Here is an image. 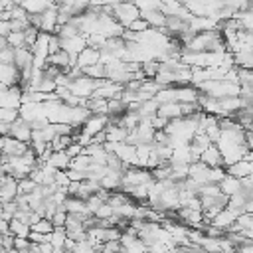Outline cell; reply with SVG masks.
<instances>
[{
	"instance_id": "6da1fadb",
	"label": "cell",
	"mask_w": 253,
	"mask_h": 253,
	"mask_svg": "<svg viewBox=\"0 0 253 253\" xmlns=\"http://www.w3.org/2000/svg\"><path fill=\"white\" fill-rule=\"evenodd\" d=\"M113 18L123 26L128 28L136 18H140V10L132 0H123L113 8Z\"/></svg>"
},
{
	"instance_id": "7a4b0ae2",
	"label": "cell",
	"mask_w": 253,
	"mask_h": 253,
	"mask_svg": "<svg viewBox=\"0 0 253 253\" xmlns=\"http://www.w3.org/2000/svg\"><path fill=\"white\" fill-rule=\"evenodd\" d=\"M154 182V176H152V170L148 168H140V166H128L125 168L123 172V188H128V186H142V184H152ZM121 188V190H123Z\"/></svg>"
},
{
	"instance_id": "3957f363",
	"label": "cell",
	"mask_w": 253,
	"mask_h": 253,
	"mask_svg": "<svg viewBox=\"0 0 253 253\" xmlns=\"http://www.w3.org/2000/svg\"><path fill=\"white\" fill-rule=\"evenodd\" d=\"M69 91H71V95H75L79 99H91L93 93H95V79H91L87 75H83L79 79H73L69 83Z\"/></svg>"
},
{
	"instance_id": "277c9868",
	"label": "cell",
	"mask_w": 253,
	"mask_h": 253,
	"mask_svg": "<svg viewBox=\"0 0 253 253\" xmlns=\"http://www.w3.org/2000/svg\"><path fill=\"white\" fill-rule=\"evenodd\" d=\"M30 148L28 142H22L14 136H0V152L2 156H22Z\"/></svg>"
},
{
	"instance_id": "5b68a950",
	"label": "cell",
	"mask_w": 253,
	"mask_h": 253,
	"mask_svg": "<svg viewBox=\"0 0 253 253\" xmlns=\"http://www.w3.org/2000/svg\"><path fill=\"white\" fill-rule=\"evenodd\" d=\"M85 47H89V45H87V36H83V34L73 36V38H67V40H61V49L69 53V57L75 61V65H77V55Z\"/></svg>"
},
{
	"instance_id": "8992f818",
	"label": "cell",
	"mask_w": 253,
	"mask_h": 253,
	"mask_svg": "<svg viewBox=\"0 0 253 253\" xmlns=\"http://www.w3.org/2000/svg\"><path fill=\"white\" fill-rule=\"evenodd\" d=\"M20 119H24L26 123H34V121H40V119H47L45 117V107L43 103H22L20 105Z\"/></svg>"
},
{
	"instance_id": "52a82bcc",
	"label": "cell",
	"mask_w": 253,
	"mask_h": 253,
	"mask_svg": "<svg viewBox=\"0 0 253 253\" xmlns=\"http://www.w3.org/2000/svg\"><path fill=\"white\" fill-rule=\"evenodd\" d=\"M109 125V115H91L83 125H81V132L89 134V136H95L99 132H103Z\"/></svg>"
},
{
	"instance_id": "ba28073f",
	"label": "cell",
	"mask_w": 253,
	"mask_h": 253,
	"mask_svg": "<svg viewBox=\"0 0 253 253\" xmlns=\"http://www.w3.org/2000/svg\"><path fill=\"white\" fill-rule=\"evenodd\" d=\"M113 154H117V156L121 158V162H123L126 168H128V166H138L136 146H132V144H128V142H117Z\"/></svg>"
},
{
	"instance_id": "9c48e42d",
	"label": "cell",
	"mask_w": 253,
	"mask_h": 253,
	"mask_svg": "<svg viewBox=\"0 0 253 253\" xmlns=\"http://www.w3.org/2000/svg\"><path fill=\"white\" fill-rule=\"evenodd\" d=\"M188 24H190V30L196 32V34L219 30V20L210 18V16H192V20H190Z\"/></svg>"
},
{
	"instance_id": "30bf717a",
	"label": "cell",
	"mask_w": 253,
	"mask_h": 253,
	"mask_svg": "<svg viewBox=\"0 0 253 253\" xmlns=\"http://www.w3.org/2000/svg\"><path fill=\"white\" fill-rule=\"evenodd\" d=\"M55 30H57V4H51L47 10H43V12H42L40 32L55 34Z\"/></svg>"
},
{
	"instance_id": "8fae6325",
	"label": "cell",
	"mask_w": 253,
	"mask_h": 253,
	"mask_svg": "<svg viewBox=\"0 0 253 253\" xmlns=\"http://www.w3.org/2000/svg\"><path fill=\"white\" fill-rule=\"evenodd\" d=\"M237 217H239V213H235V211L229 210V208H223V210L211 219V223H213L215 227H219L221 231H229V229L233 227V223L237 221Z\"/></svg>"
},
{
	"instance_id": "7c38bea8",
	"label": "cell",
	"mask_w": 253,
	"mask_h": 253,
	"mask_svg": "<svg viewBox=\"0 0 253 253\" xmlns=\"http://www.w3.org/2000/svg\"><path fill=\"white\" fill-rule=\"evenodd\" d=\"M0 194H2V204L4 202H14L18 196V180L12 176H0Z\"/></svg>"
},
{
	"instance_id": "4fadbf2b",
	"label": "cell",
	"mask_w": 253,
	"mask_h": 253,
	"mask_svg": "<svg viewBox=\"0 0 253 253\" xmlns=\"http://www.w3.org/2000/svg\"><path fill=\"white\" fill-rule=\"evenodd\" d=\"M20 69L16 65H8V63H0V83H4L6 87H14L20 85Z\"/></svg>"
},
{
	"instance_id": "5bb4252c",
	"label": "cell",
	"mask_w": 253,
	"mask_h": 253,
	"mask_svg": "<svg viewBox=\"0 0 253 253\" xmlns=\"http://www.w3.org/2000/svg\"><path fill=\"white\" fill-rule=\"evenodd\" d=\"M10 136H14V138H18V140L30 144V140H32V125L26 123L24 119L14 121V123H12V128H10Z\"/></svg>"
},
{
	"instance_id": "9a60e30c",
	"label": "cell",
	"mask_w": 253,
	"mask_h": 253,
	"mask_svg": "<svg viewBox=\"0 0 253 253\" xmlns=\"http://www.w3.org/2000/svg\"><path fill=\"white\" fill-rule=\"evenodd\" d=\"M200 162H204V164L210 166V168H217V166H223V156H221L219 148H217L215 144H211V146H208V148L200 154Z\"/></svg>"
},
{
	"instance_id": "2e32d148",
	"label": "cell",
	"mask_w": 253,
	"mask_h": 253,
	"mask_svg": "<svg viewBox=\"0 0 253 253\" xmlns=\"http://www.w3.org/2000/svg\"><path fill=\"white\" fill-rule=\"evenodd\" d=\"M190 178L196 182V184H200V186H204V184H210V166H206L204 162H192L190 164Z\"/></svg>"
},
{
	"instance_id": "e0dca14e",
	"label": "cell",
	"mask_w": 253,
	"mask_h": 253,
	"mask_svg": "<svg viewBox=\"0 0 253 253\" xmlns=\"http://www.w3.org/2000/svg\"><path fill=\"white\" fill-rule=\"evenodd\" d=\"M101 59V49H95V47H85L79 55H77V65L81 69L85 67H91V65H97Z\"/></svg>"
},
{
	"instance_id": "ac0fdd59",
	"label": "cell",
	"mask_w": 253,
	"mask_h": 253,
	"mask_svg": "<svg viewBox=\"0 0 253 253\" xmlns=\"http://www.w3.org/2000/svg\"><path fill=\"white\" fill-rule=\"evenodd\" d=\"M213 142L210 140V136L206 134V132H202V130H198L196 132V136L192 138V142H190V148H192V154H194V158L196 160H200V154L208 148V146H211Z\"/></svg>"
},
{
	"instance_id": "d6986e66",
	"label": "cell",
	"mask_w": 253,
	"mask_h": 253,
	"mask_svg": "<svg viewBox=\"0 0 253 253\" xmlns=\"http://www.w3.org/2000/svg\"><path fill=\"white\" fill-rule=\"evenodd\" d=\"M219 190H221L223 196L231 198V196H235V194L241 192V180L235 178V176H231V174H225V178L219 182Z\"/></svg>"
},
{
	"instance_id": "ffe728a7",
	"label": "cell",
	"mask_w": 253,
	"mask_h": 253,
	"mask_svg": "<svg viewBox=\"0 0 253 253\" xmlns=\"http://www.w3.org/2000/svg\"><path fill=\"white\" fill-rule=\"evenodd\" d=\"M158 117L166 119V121H174V119H182V105L180 103H164V105H158Z\"/></svg>"
},
{
	"instance_id": "44dd1931",
	"label": "cell",
	"mask_w": 253,
	"mask_h": 253,
	"mask_svg": "<svg viewBox=\"0 0 253 253\" xmlns=\"http://www.w3.org/2000/svg\"><path fill=\"white\" fill-rule=\"evenodd\" d=\"M198 99H200V91L194 85L176 87V101L178 103H198Z\"/></svg>"
},
{
	"instance_id": "7402d4cb",
	"label": "cell",
	"mask_w": 253,
	"mask_h": 253,
	"mask_svg": "<svg viewBox=\"0 0 253 253\" xmlns=\"http://www.w3.org/2000/svg\"><path fill=\"white\" fill-rule=\"evenodd\" d=\"M101 188L109 190V192H117L123 188V172H115V170H109V174L105 178H101Z\"/></svg>"
},
{
	"instance_id": "603a6c76",
	"label": "cell",
	"mask_w": 253,
	"mask_h": 253,
	"mask_svg": "<svg viewBox=\"0 0 253 253\" xmlns=\"http://www.w3.org/2000/svg\"><path fill=\"white\" fill-rule=\"evenodd\" d=\"M67 213H73V215H91L87 206H85V200H79L75 196H67V200L63 202Z\"/></svg>"
},
{
	"instance_id": "cb8c5ba5",
	"label": "cell",
	"mask_w": 253,
	"mask_h": 253,
	"mask_svg": "<svg viewBox=\"0 0 253 253\" xmlns=\"http://www.w3.org/2000/svg\"><path fill=\"white\" fill-rule=\"evenodd\" d=\"M105 134H107V142H126V136H128V130L121 125H107L105 128Z\"/></svg>"
},
{
	"instance_id": "d4e9b609",
	"label": "cell",
	"mask_w": 253,
	"mask_h": 253,
	"mask_svg": "<svg viewBox=\"0 0 253 253\" xmlns=\"http://www.w3.org/2000/svg\"><path fill=\"white\" fill-rule=\"evenodd\" d=\"M140 18H144L148 22V26L156 28V30L166 26V16L160 10H144V12H140Z\"/></svg>"
},
{
	"instance_id": "484cf974",
	"label": "cell",
	"mask_w": 253,
	"mask_h": 253,
	"mask_svg": "<svg viewBox=\"0 0 253 253\" xmlns=\"http://www.w3.org/2000/svg\"><path fill=\"white\" fill-rule=\"evenodd\" d=\"M227 174H231V176H235V178H245V176H249V174H253V170H251V162L245 158V160H239V162H235V164H229L227 168Z\"/></svg>"
},
{
	"instance_id": "4316f807",
	"label": "cell",
	"mask_w": 253,
	"mask_h": 253,
	"mask_svg": "<svg viewBox=\"0 0 253 253\" xmlns=\"http://www.w3.org/2000/svg\"><path fill=\"white\" fill-rule=\"evenodd\" d=\"M47 164H51L55 170H69V164H71V158L67 156V152H53L47 160Z\"/></svg>"
},
{
	"instance_id": "83f0119b",
	"label": "cell",
	"mask_w": 253,
	"mask_h": 253,
	"mask_svg": "<svg viewBox=\"0 0 253 253\" xmlns=\"http://www.w3.org/2000/svg\"><path fill=\"white\" fill-rule=\"evenodd\" d=\"M136 113H138L140 121H150L154 115H158V103H156L154 99H150V101H144Z\"/></svg>"
},
{
	"instance_id": "f1b7e54d",
	"label": "cell",
	"mask_w": 253,
	"mask_h": 253,
	"mask_svg": "<svg viewBox=\"0 0 253 253\" xmlns=\"http://www.w3.org/2000/svg\"><path fill=\"white\" fill-rule=\"evenodd\" d=\"M154 101L158 103V105H164V103H174L176 101V87L172 85V87H162L156 95H154ZM178 103V101H176Z\"/></svg>"
},
{
	"instance_id": "f546056e",
	"label": "cell",
	"mask_w": 253,
	"mask_h": 253,
	"mask_svg": "<svg viewBox=\"0 0 253 253\" xmlns=\"http://www.w3.org/2000/svg\"><path fill=\"white\" fill-rule=\"evenodd\" d=\"M93 115H107V99H101V97H91L87 99V105H85Z\"/></svg>"
},
{
	"instance_id": "4dcf8cb0",
	"label": "cell",
	"mask_w": 253,
	"mask_h": 253,
	"mask_svg": "<svg viewBox=\"0 0 253 253\" xmlns=\"http://www.w3.org/2000/svg\"><path fill=\"white\" fill-rule=\"evenodd\" d=\"M71 142H73L71 134H55V138L49 142V146H51L53 152H63V150H67V146Z\"/></svg>"
},
{
	"instance_id": "1f68e13d",
	"label": "cell",
	"mask_w": 253,
	"mask_h": 253,
	"mask_svg": "<svg viewBox=\"0 0 253 253\" xmlns=\"http://www.w3.org/2000/svg\"><path fill=\"white\" fill-rule=\"evenodd\" d=\"M30 231H32V227L28 225V223H24V221H20V219H10V233L14 235V237H28L30 235Z\"/></svg>"
},
{
	"instance_id": "d6a6232c",
	"label": "cell",
	"mask_w": 253,
	"mask_h": 253,
	"mask_svg": "<svg viewBox=\"0 0 253 253\" xmlns=\"http://www.w3.org/2000/svg\"><path fill=\"white\" fill-rule=\"evenodd\" d=\"M89 168H91V156H87V154H79V156L71 158L69 170H79V172H87Z\"/></svg>"
},
{
	"instance_id": "836d02e7",
	"label": "cell",
	"mask_w": 253,
	"mask_h": 253,
	"mask_svg": "<svg viewBox=\"0 0 253 253\" xmlns=\"http://www.w3.org/2000/svg\"><path fill=\"white\" fill-rule=\"evenodd\" d=\"M233 63L239 69H253V51L251 53H233Z\"/></svg>"
},
{
	"instance_id": "e575fe53",
	"label": "cell",
	"mask_w": 253,
	"mask_h": 253,
	"mask_svg": "<svg viewBox=\"0 0 253 253\" xmlns=\"http://www.w3.org/2000/svg\"><path fill=\"white\" fill-rule=\"evenodd\" d=\"M6 40H8V45L10 47H26V34L24 32H10L8 36H6Z\"/></svg>"
},
{
	"instance_id": "d590c367",
	"label": "cell",
	"mask_w": 253,
	"mask_h": 253,
	"mask_svg": "<svg viewBox=\"0 0 253 253\" xmlns=\"http://www.w3.org/2000/svg\"><path fill=\"white\" fill-rule=\"evenodd\" d=\"M158 71H160V61L158 59H150V61L142 63V73H144L146 79H154L158 75Z\"/></svg>"
},
{
	"instance_id": "8d00e7d4",
	"label": "cell",
	"mask_w": 253,
	"mask_h": 253,
	"mask_svg": "<svg viewBox=\"0 0 253 253\" xmlns=\"http://www.w3.org/2000/svg\"><path fill=\"white\" fill-rule=\"evenodd\" d=\"M53 223H51V219H47V217H42L38 223H34L32 225V231H36V233H43V235H49V233H53Z\"/></svg>"
},
{
	"instance_id": "74e56055",
	"label": "cell",
	"mask_w": 253,
	"mask_h": 253,
	"mask_svg": "<svg viewBox=\"0 0 253 253\" xmlns=\"http://www.w3.org/2000/svg\"><path fill=\"white\" fill-rule=\"evenodd\" d=\"M36 188H38V184H36L32 178H22V180H18V196H28V194H32Z\"/></svg>"
},
{
	"instance_id": "f35d334b",
	"label": "cell",
	"mask_w": 253,
	"mask_h": 253,
	"mask_svg": "<svg viewBox=\"0 0 253 253\" xmlns=\"http://www.w3.org/2000/svg\"><path fill=\"white\" fill-rule=\"evenodd\" d=\"M65 239H67V231H65V227H55L53 233H51V241H49V243H51L55 249H59V247L65 245Z\"/></svg>"
},
{
	"instance_id": "ab89813d",
	"label": "cell",
	"mask_w": 253,
	"mask_h": 253,
	"mask_svg": "<svg viewBox=\"0 0 253 253\" xmlns=\"http://www.w3.org/2000/svg\"><path fill=\"white\" fill-rule=\"evenodd\" d=\"M20 119V111L18 109H12V107H0V121L4 123H14Z\"/></svg>"
},
{
	"instance_id": "60d3db41",
	"label": "cell",
	"mask_w": 253,
	"mask_h": 253,
	"mask_svg": "<svg viewBox=\"0 0 253 253\" xmlns=\"http://www.w3.org/2000/svg\"><path fill=\"white\" fill-rule=\"evenodd\" d=\"M55 89H57L55 79H51V77H47V75L43 73V79H42V83L38 85V91H40V93H55Z\"/></svg>"
},
{
	"instance_id": "b9f144b4",
	"label": "cell",
	"mask_w": 253,
	"mask_h": 253,
	"mask_svg": "<svg viewBox=\"0 0 253 253\" xmlns=\"http://www.w3.org/2000/svg\"><path fill=\"white\" fill-rule=\"evenodd\" d=\"M221 194V190H219V184H204V186H200V190H198V196H210V198H215V196H219Z\"/></svg>"
},
{
	"instance_id": "7bdbcfd3",
	"label": "cell",
	"mask_w": 253,
	"mask_h": 253,
	"mask_svg": "<svg viewBox=\"0 0 253 253\" xmlns=\"http://www.w3.org/2000/svg\"><path fill=\"white\" fill-rule=\"evenodd\" d=\"M55 186L59 188V190H65L67 192V188H69V184H71V180H69V176H67V170H59L57 174H55Z\"/></svg>"
},
{
	"instance_id": "ee69618b",
	"label": "cell",
	"mask_w": 253,
	"mask_h": 253,
	"mask_svg": "<svg viewBox=\"0 0 253 253\" xmlns=\"http://www.w3.org/2000/svg\"><path fill=\"white\" fill-rule=\"evenodd\" d=\"M16 211H18V204L16 202H4L2 204V217L4 219H14V215H16Z\"/></svg>"
},
{
	"instance_id": "f6af8a7d",
	"label": "cell",
	"mask_w": 253,
	"mask_h": 253,
	"mask_svg": "<svg viewBox=\"0 0 253 253\" xmlns=\"http://www.w3.org/2000/svg\"><path fill=\"white\" fill-rule=\"evenodd\" d=\"M14 59H16V49L14 47H4L0 49V63H8V65H14Z\"/></svg>"
},
{
	"instance_id": "bcb514c9",
	"label": "cell",
	"mask_w": 253,
	"mask_h": 253,
	"mask_svg": "<svg viewBox=\"0 0 253 253\" xmlns=\"http://www.w3.org/2000/svg\"><path fill=\"white\" fill-rule=\"evenodd\" d=\"M99 251L101 253H123V245H121V241H107L101 245Z\"/></svg>"
},
{
	"instance_id": "7dc6e473",
	"label": "cell",
	"mask_w": 253,
	"mask_h": 253,
	"mask_svg": "<svg viewBox=\"0 0 253 253\" xmlns=\"http://www.w3.org/2000/svg\"><path fill=\"white\" fill-rule=\"evenodd\" d=\"M150 26H148V22L144 20V18H136L126 30H132V32H136V34H142V32H146Z\"/></svg>"
},
{
	"instance_id": "c3c4849f",
	"label": "cell",
	"mask_w": 253,
	"mask_h": 253,
	"mask_svg": "<svg viewBox=\"0 0 253 253\" xmlns=\"http://www.w3.org/2000/svg\"><path fill=\"white\" fill-rule=\"evenodd\" d=\"M115 215V210H113V206H109V204H103L97 211H95V217H99V219H109V217H113Z\"/></svg>"
},
{
	"instance_id": "681fc988",
	"label": "cell",
	"mask_w": 253,
	"mask_h": 253,
	"mask_svg": "<svg viewBox=\"0 0 253 253\" xmlns=\"http://www.w3.org/2000/svg\"><path fill=\"white\" fill-rule=\"evenodd\" d=\"M83 150H85V146H81L79 142H75V140H73V142L67 146V150H65V152H67V156H69V158H75V156L83 154Z\"/></svg>"
},
{
	"instance_id": "f907efd6",
	"label": "cell",
	"mask_w": 253,
	"mask_h": 253,
	"mask_svg": "<svg viewBox=\"0 0 253 253\" xmlns=\"http://www.w3.org/2000/svg\"><path fill=\"white\" fill-rule=\"evenodd\" d=\"M28 239H30L32 243H49V241H51V233H49V235H43V233H36V231H30Z\"/></svg>"
},
{
	"instance_id": "816d5d0a",
	"label": "cell",
	"mask_w": 253,
	"mask_h": 253,
	"mask_svg": "<svg viewBox=\"0 0 253 253\" xmlns=\"http://www.w3.org/2000/svg\"><path fill=\"white\" fill-rule=\"evenodd\" d=\"M30 247H32V241L28 237H16V241H14L16 251H30Z\"/></svg>"
},
{
	"instance_id": "f5cc1de1",
	"label": "cell",
	"mask_w": 253,
	"mask_h": 253,
	"mask_svg": "<svg viewBox=\"0 0 253 253\" xmlns=\"http://www.w3.org/2000/svg\"><path fill=\"white\" fill-rule=\"evenodd\" d=\"M168 123H170V121H166V119H162V117H158V115H154V117L150 119V125H152L154 130H164V128L168 126Z\"/></svg>"
},
{
	"instance_id": "db71d44e",
	"label": "cell",
	"mask_w": 253,
	"mask_h": 253,
	"mask_svg": "<svg viewBox=\"0 0 253 253\" xmlns=\"http://www.w3.org/2000/svg\"><path fill=\"white\" fill-rule=\"evenodd\" d=\"M241 190H243L247 196H251V192H253V174L241 178Z\"/></svg>"
},
{
	"instance_id": "11a10c76",
	"label": "cell",
	"mask_w": 253,
	"mask_h": 253,
	"mask_svg": "<svg viewBox=\"0 0 253 253\" xmlns=\"http://www.w3.org/2000/svg\"><path fill=\"white\" fill-rule=\"evenodd\" d=\"M59 49H61V40L55 34H51V38H49V55L57 53Z\"/></svg>"
},
{
	"instance_id": "9f6ffc18",
	"label": "cell",
	"mask_w": 253,
	"mask_h": 253,
	"mask_svg": "<svg viewBox=\"0 0 253 253\" xmlns=\"http://www.w3.org/2000/svg\"><path fill=\"white\" fill-rule=\"evenodd\" d=\"M67 176L71 182H83L87 180V172H79V170H67Z\"/></svg>"
},
{
	"instance_id": "6f0895ef",
	"label": "cell",
	"mask_w": 253,
	"mask_h": 253,
	"mask_svg": "<svg viewBox=\"0 0 253 253\" xmlns=\"http://www.w3.org/2000/svg\"><path fill=\"white\" fill-rule=\"evenodd\" d=\"M10 128H12V125H10V123L0 121V136H8V134H10Z\"/></svg>"
},
{
	"instance_id": "680465c9",
	"label": "cell",
	"mask_w": 253,
	"mask_h": 253,
	"mask_svg": "<svg viewBox=\"0 0 253 253\" xmlns=\"http://www.w3.org/2000/svg\"><path fill=\"white\" fill-rule=\"evenodd\" d=\"M53 245L51 243H40V253H53Z\"/></svg>"
},
{
	"instance_id": "91938a15",
	"label": "cell",
	"mask_w": 253,
	"mask_h": 253,
	"mask_svg": "<svg viewBox=\"0 0 253 253\" xmlns=\"http://www.w3.org/2000/svg\"><path fill=\"white\" fill-rule=\"evenodd\" d=\"M75 4H77L79 8H83V10H87L89 4H91V0H75Z\"/></svg>"
},
{
	"instance_id": "94428289",
	"label": "cell",
	"mask_w": 253,
	"mask_h": 253,
	"mask_svg": "<svg viewBox=\"0 0 253 253\" xmlns=\"http://www.w3.org/2000/svg\"><path fill=\"white\" fill-rule=\"evenodd\" d=\"M123 0H101V6H117Z\"/></svg>"
},
{
	"instance_id": "6125c7cd",
	"label": "cell",
	"mask_w": 253,
	"mask_h": 253,
	"mask_svg": "<svg viewBox=\"0 0 253 253\" xmlns=\"http://www.w3.org/2000/svg\"><path fill=\"white\" fill-rule=\"evenodd\" d=\"M4 253H18V251H16V249H6Z\"/></svg>"
},
{
	"instance_id": "be15d7a7",
	"label": "cell",
	"mask_w": 253,
	"mask_h": 253,
	"mask_svg": "<svg viewBox=\"0 0 253 253\" xmlns=\"http://www.w3.org/2000/svg\"><path fill=\"white\" fill-rule=\"evenodd\" d=\"M18 253H30V251H18Z\"/></svg>"
},
{
	"instance_id": "e7e4bbea",
	"label": "cell",
	"mask_w": 253,
	"mask_h": 253,
	"mask_svg": "<svg viewBox=\"0 0 253 253\" xmlns=\"http://www.w3.org/2000/svg\"><path fill=\"white\" fill-rule=\"evenodd\" d=\"M93 253H101V251H99V249H95V251H93Z\"/></svg>"
},
{
	"instance_id": "03108f58",
	"label": "cell",
	"mask_w": 253,
	"mask_h": 253,
	"mask_svg": "<svg viewBox=\"0 0 253 253\" xmlns=\"http://www.w3.org/2000/svg\"><path fill=\"white\" fill-rule=\"evenodd\" d=\"M251 170H253V162H251Z\"/></svg>"
}]
</instances>
